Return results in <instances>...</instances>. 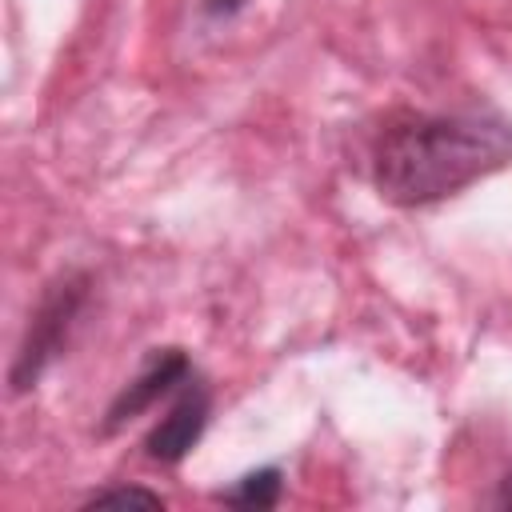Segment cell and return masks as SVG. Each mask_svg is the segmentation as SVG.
Wrapping results in <instances>:
<instances>
[{
	"instance_id": "obj_1",
	"label": "cell",
	"mask_w": 512,
	"mask_h": 512,
	"mask_svg": "<svg viewBox=\"0 0 512 512\" xmlns=\"http://www.w3.org/2000/svg\"><path fill=\"white\" fill-rule=\"evenodd\" d=\"M512 160V120L496 112H440L392 124L372 152L384 200L420 208L464 192Z\"/></svg>"
},
{
	"instance_id": "obj_2",
	"label": "cell",
	"mask_w": 512,
	"mask_h": 512,
	"mask_svg": "<svg viewBox=\"0 0 512 512\" xmlns=\"http://www.w3.org/2000/svg\"><path fill=\"white\" fill-rule=\"evenodd\" d=\"M80 300H84V276H68V280L48 288V296L40 300V308H36V316L28 324L20 356L12 364V392H24V388H32L40 380L48 360L60 352V344L68 336V324L80 312Z\"/></svg>"
},
{
	"instance_id": "obj_3",
	"label": "cell",
	"mask_w": 512,
	"mask_h": 512,
	"mask_svg": "<svg viewBox=\"0 0 512 512\" xmlns=\"http://www.w3.org/2000/svg\"><path fill=\"white\" fill-rule=\"evenodd\" d=\"M208 388L196 380V372L176 388V400H172V408H168V416H160V424L148 432V440H144V448H148V456L152 460H160V464H180L188 452H192V444L200 440V432H204V424H208Z\"/></svg>"
},
{
	"instance_id": "obj_4",
	"label": "cell",
	"mask_w": 512,
	"mask_h": 512,
	"mask_svg": "<svg viewBox=\"0 0 512 512\" xmlns=\"http://www.w3.org/2000/svg\"><path fill=\"white\" fill-rule=\"evenodd\" d=\"M188 376H192V364H188V356H184L180 348L152 352V360L140 368V376H136V380H128V388L112 400L104 428H120L124 420L140 416V412H144V408H152L160 396H172Z\"/></svg>"
},
{
	"instance_id": "obj_5",
	"label": "cell",
	"mask_w": 512,
	"mask_h": 512,
	"mask_svg": "<svg viewBox=\"0 0 512 512\" xmlns=\"http://www.w3.org/2000/svg\"><path fill=\"white\" fill-rule=\"evenodd\" d=\"M276 500H280V472L276 468L248 472L232 492H224V504H232V508H272Z\"/></svg>"
},
{
	"instance_id": "obj_6",
	"label": "cell",
	"mask_w": 512,
	"mask_h": 512,
	"mask_svg": "<svg viewBox=\"0 0 512 512\" xmlns=\"http://www.w3.org/2000/svg\"><path fill=\"white\" fill-rule=\"evenodd\" d=\"M88 504H144V508H160V492H148V488H104V492H92Z\"/></svg>"
},
{
	"instance_id": "obj_7",
	"label": "cell",
	"mask_w": 512,
	"mask_h": 512,
	"mask_svg": "<svg viewBox=\"0 0 512 512\" xmlns=\"http://www.w3.org/2000/svg\"><path fill=\"white\" fill-rule=\"evenodd\" d=\"M240 4H244V0H204V12H208V16H232Z\"/></svg>"
},
{
	"instance_id": "obj_8",
	"label": "cell",
	"mask_w": 512,
	"mask_h": 512,
	"mask_svg": "<svg viewBox=\"0 0 512 512\" xmlns=\"http://www.w3.org/2000/svg\"><path fill=\"white\" fill-rule=\"evenodd\" d=\"M500 504H512V476L504 480V492H500Z\"/></svg>"
}]
</instances>
